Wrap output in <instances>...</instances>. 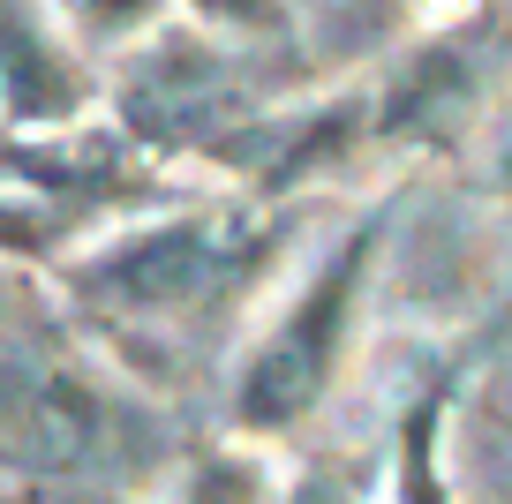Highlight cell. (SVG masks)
<instances>
[{"mask_svg": "<svg viewBox=\"0 0 512 504\" xmlns=\"http://www.w3.org/2000/svg\"><path fill=\"white\" fill-rule=\"evenodd\" d=\"M174 16L219 46H287L302 23L294 0H174Z\"/></svg>", "mask_w": 512, "mask_h": 504, "instance_id": "cell-8", "label": "cell"}, {"mask_svg": "<svg viewBox=\"0 0 512 504\" xmlns=\"http://www.w3.org/2000/svg\"><path fill=\"white\" fill-rule=\"evenodd\" d=\"M106 106V76L61 38L46 0H0V128L8 136H61Z\"/></svg>", "mask_w": 512, "mask_h": 504, "instance_id": "cell-5", "label": "cell"}, {"mask_svg": "<svg viewBox=\"0 0 512 504\" xmlns=\"http://www.w3.org/2000/svg\"><path fill=\"white\" fill-rule=\"evenodd\" d=\"M392 219H400V196L362 204L317 249V264L294 271L272 316L241 339L234 369H226V429L241 444H279L332 407L339 377L354 362V339H362L377 264L392 249Z\"/></svg>", "mask_w": 512, "mask_h": 504, "instance_id": "cell-2", "label": "cell"}, {"mask_svg": "<svg viewBox=\"0 0 512 504\" xmlns=\"http://www.w3.org/2000/svg\"><path fill=\"white\" fill-rule=\"evenodd\" d=\"M136 392L31 324H0V459L23 474H98L136 444Z\"/></svg>", "mask_w": 512, "mask_h": 504, "instance_id": "cell-3", "label": "cell"}, {"mask_svg": "<svg viewBox=\"0 0 512 504\" xmlns=\"http://www.w3.org/2000/svg\"><path fill=\"white\" fill-rule=\"evenodd\" d=\"M475 362H452L407 392L400 422H392V467H384V497L392 504H452V414L467 399Z\"/></svg>", "mask_w": 512, "mask_h": 504, "instance_id": "cell-6", "label": "cell"}, {"mask_svg": "<svg viewBox=\"0 0 512 504\" xmlns=\"http://www.w3.org/2000/svg\"><path fill=\"white\" fill-rule=\"evenodd\" d=\"M490 121V46L482 23L430 31L415 53L369 83V143H422V151H460Z\"/></svg>", "mask_w": 512, "mask_h": 504, "instance_id": "cell-4", "label": "cell"}, {"mask_svg": "<svg viewBox=\"0 0 512 504\" xmlns=\"http://www.w3.org/2000/svg\"><path fill=\"white\" fill-rule=\"evenodd\" d=\"M482 174H490V189L512 204V106L482 121Z\"/></svg>", "mask_w": 512, "mask_h": 504, "instance_id": "cell-9", "label": "cell"}, {"mask_svg": "<svg viewBox=\"0 0 512 504\" xmlns=\"http://www.w3.org/2000/svg\"><path fill=\"white\" fill-rule=\"evenodd\" d=\"M46 16L61 23V38L83 61H121V53L151 46L174 16V0H46Z\"/></svg>", "mask_w": 512, "mask_h": 504, "instance_id": "cell-7", "label": "cell"}, {"mask_svg": "<svg viewBox=\"0 0 512 504\" xmlns=\"http://www.w3.org/2000/svg\"><path fill=\"white\" fill-rule=\"evenodd\" d=\"M279 241H287V211L241 204V196L219 189L204 204L128 211L106 234L61 249L53 286L91 331L174 339V331L234 309Z\"/></svg>", "mask_w": 512, "mask_h": 504, "instance_id": "cell-1", "label": "cell"}]
</instances>
